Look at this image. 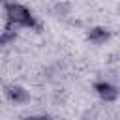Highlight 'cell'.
Segmentation results:
<instances>
[{"label":"cell","mask_w":120,"mask_h":120,"mask_svg":"<svg viewBox=\"0 0 120 120\" xmlns=\"http://www.w3.org/2000/svg\"><path fill=\"white\" fill-rule=\"evenodd\" d=\"M2 9H4L6 24H11L15 28H24V30H38L39 28L36 15L24 4H21L17 0H8L2 4Z\"/></svg>","instance_id":"obj_1"},{"label":"cell","mask_w":120,"mask_h":120,"mask_svg":"<svg viewBox=\"0 0 120 120\" xmlns=\"http://www.w3.org/2000/svg\"><path fill=\"white\" fill-rule=\"evenodd\" d=\"M2 92H4V98L11 105H28L32 101L30 90L24 84H21V82H8Z\"/></svg>","instance_id":"obj_2"},{"label":"cell","mask_w":120,"mask_h":120,"mask_svg":"<svg viewBox=\"0 0 120 120\" xmlns=\"http://www.w3.org/2000/svg\"><path fill=\"white\" fill-rule=\"evenodd\" d=\"M94 92L101 103H116L118 101V84L111 79H99L94 82Z\"/></svg>","instance_id":"obj_3"},{"label":"cell","mask_w":120,"mask_h":120,"mask_svg":"<svg viewBox=\"0 0 120 120\" xmlns=\"http://www.w3.org/2000/svg\"><path fill=\"white\" fill-rule=\"evenodd\" d=\"M111 39H112V30H111L109 26L96 24V26H90V28L86 30V41L92 43L94 47H103V45H107Z\"/></svg>","instance_id":"obj_4"},{"label":"cell","mask_w":120,"mask_h":120,"mask_svg":"<svg viewBox=\"0 0 120 120\" xmlns=\"http://www.w3.org/2000/svg\"><path fill=\"white\" fill-rule=\"evenodd\" d=\"M71 11H73V6L69 2H66V0H58V2H54L51 6V15L56 17V19H60V21L69 19L71 17Z\"/></svg>","instance_id":"obj_5"},{"label":"cell","mask_w":120,"mask_h":120,"mask_svg":"<svg viewBox=\"0 0 120 120\" xmlns=\"http://www.w3.org/2000/svg\"><path fill=\"white\" fill-rule=\"evenodd\" d=\"M0 51H2V49H0Z\"/></svg>","instance_id":"obj_6"}]
</instances>
